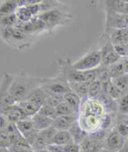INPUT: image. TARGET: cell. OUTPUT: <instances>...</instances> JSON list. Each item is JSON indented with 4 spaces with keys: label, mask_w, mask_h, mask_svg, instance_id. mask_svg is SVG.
<instances>
[{
    "label": "cell",
    "mask_w": 128,
    "mask_h": 152,
    "mask_svg": "<svg viewBox=\"0 0 128 152\" xmlns=\"http://www.w3.org/2000/svg\"><path fill=\"white\" fill-rule=\"evenodd\" d=\"M38 113L41 115H43L46 116V117L50 118L53 120H55L57 116L56 108L50 107L46 104H44L43 106L40 108Z\"/></svg>",
    "instance_id": "obj_32"
},
{
    "label": "cell",
    "mask_w": 128,
    "mask_h": 152,
    "mask_svg": "<svg viewBox=\"0 0 128 152\" xmlns=\"http://www.w3.org/2000/svg\"><path fill=\"white\" fill-rule=\"evenodd\" d=\"M17 129L18 130L20 133L21 134L22 136L24 137L28 133H30L34 130H36L34 128L31 118H27L20 120L15 124Z\"/></svg>",
    "instance_id": "obj_21"
},
{
    "label": "cell",
    "mask_w": 128,
    "mask_h": 152,
    "mask_svg": "<svg viewBox=\"0 0 128 152\" xmlns=\"http://www.w3.org/2000/svg\"><path fill=\"white\" fill-rule=\"evenodd\" d=\"M72 91L81 98L89 96V90L91 83L88 82H68Z\"/></svg>",
    "instance_id": "obj_15"
},
{
    "label": "cell",
    "mask_w": 128,
    "mask_h": 152,
    "mask_svg": "<svg viewBox=\"0 0 128 152\" xmlns=\"http://www.w3.org/2000/svg\"><path fill=\"white\" fill-rule=\"evenodd\" d=\"M11 145L8 133L6 130H1L0 133V148H9Z\"/></svg>",
    "instance_id": "obj_33"
},
{
    "label": "cell",
    "mask_w": 128,
    "mask_h": 152,
    "mask_svg": "<svg viewBox=\"0 0 128 152\" xmlns=\"http://www.w3.org/2000/svg\"><path fill=\"white\" fill-rule=\"evenodd\" d=\"M124 72L125 74L128 73V60L127 57L125 58V63H124Z\"/></svg>",
    "instance_id": "obj_42"
},
{
    "label": "cell",
    "mask_w": 128,
    "mask_h": 152,
    "mask_svg": "<svg viewBox=\"0 0 128 152\" xmlns=\"http://www.w3.org/2000/svg\"><path fill=\"white\" fill-rule=\"evenodd\" d=\"M56 110L57 116L78 114L69 105H68L65 102L61 103L60 105H58L56 108Z\"/></svg>",
    "instance_id": "obj_30"
},
{
    "label": "cell",
    "mask_w": 128,
    "mask_h": 152,
    "mask_svg": "<svg viewBox=\"0 0 128 152\" xmlns=\"http://www.w3.org/2000/svg\"><path fill=\"white\" fill-rule=\"evenodd\" d=\"M105 29L128 28V15L106 8Z\"/></svg>",
    "instance_id": "obj_5"
},
{
    "label": "cell",
    "mask_w": 128,
    "mask_h": 152,
    "mask_svg": "<svg viewBox=\"0 0 128 152\" xmlns=\"http://www.w3.org/2000/svg\"><path fill=\"white\" fill-rule=\"evenodd\" d=\"M125 58H122L118 63H116L113 66L109 67L111 80L119 77L121 76H123L125 74V72H124Z\"/></svg>",
    "instance_id": "obj_24"
},
{
    "label": "cell",
    "mask_w": 128,
    "mask_h": 152,
    "mask_svg": "<svg viewBox=\"0 0 128 152\" xmlns=\"http://www.w3.org/2000/svg\"><path fill=\"white\" fill-rule=\"evenodd\" d=\"M118 132L124 137L128 136V123L121 122L119 124L118 127Z\"/></svg>",
    "instance_id": "obj_38"
},
{
    "label": "cell",
    "mask_w": 128,
    "mask_h": 152,
    "mask_svg": "<svg viewBox=\"0 0 128 152\" xmlns=\"http://www.w3.org/2000/svg\"><path fill=\"white\" fill-rule=\"evenodd\" d=\"M104 146L103 141H98L89 136L86 137L80 143L81 151L82 152H100Z\"/></svg>",
    "instance_id": "obj_11"
},
{
    "label": "cell",
    "mask_w": 128,
    "mask_h": 152,
    "mask_svg": "<svg viewBox=\"0 0 128 152\" xmlns=\"http://www.w3.org/2000/svg\"><path fill=\"white\" fill-rule=\"evenodd\" d=\"M30 37L31 35L26 34L20 29L15 27L13 34L7 43H11V45L18 46L20 48H21L22 46H26L27 43L30 42L28 39L30 38Z\"/></svg>",
    "instance_id": "obj_12"
},
{
    "label": "cell",
    "mask_w": 128,
    "mask_h": 152,
    "mask_svg": "<svg viewBox=\"0 0 128 152\" xmlns=\"http://www.w3.org/2000/svg\"><path fill=\"white\" fill-rule=\"evenodd\" d=\"M63 98L64 102L69 105L76 112L78 113L81 104V98L72 91L66 93L63 96Z\"/></svg>",
    "instance_id": "obj_20"
},
{
    "label": "cell",
    "mask_w": 128,
    "mask_h": 152,
    "mask_svg": "<svg viewBox=\"0 0 128 152\" xmlns=\"http://www.w3.org/2000/svg\"><path fill=\"white\" fill-rule=\"evenodd\" d=\"M60 65L61 72L65 75L68 82L92 83L97 80V68L88 71H79L73 68L69 61H61Z\"/></svg>",
    "instance_id": "obj_1"
},
{
    "label": "cell",
    "mask_w": 128,
    "mask_h": 152,
    "mask_svg": "<svg viewBox=\"0 0 128 152\" xmlns=\"http://www.w3.org/2000/svg\"><path fill=\"white\" fill-rule=\"evenodd\" d=\"M17 105L20 108L28 118H31V116L38 113L40 108H41V107L39 106L38 104L28 100L17 103Z\"/></svg>",
    "instance_id": "obj_14"
},
{
    "label": "cell",
    "mask_w": 128,
    "mask_h": 152,
    "mask_svg": "<svg viewBox=\"0 0 128 152\" xmlns=\"http://www.w3.org/2000/svg\"><path fill=\"white\" fill-rule=\"evenodd\" d=\"M68 131L70 133L74 141L79 144L82 142L86 137H88V133L80 126L78 121L74 123Z\"/></svg>",
    "instance_id": "obj_17"
},
{
    "label": "cell",
    "mask_w": 128,
    "mask_h": 152,
    "mask_svg": "<svg viewBox=\"0 0 128 152\" xmlns=\"http://www.w3.org/2000/svg\"><path fill=\"white\" fill-rule=\"evenodd\" d=\"M39 87L48 95L64 96L71 91L68 80L61 72L54 78L41 79Z\"/></svg>",
    "instance_id": "obj_2"
},
{
    "label": "cell",
    "mask_w": 128,
    "mask_h": 152,
    "mask_svg": "<svg viewBox=\"0 0 128 152\" xmlns=\"http://www.w3.org/2000/svg\"><path fill=\"white\" fill-rule=\"evenodd\" d=\"M16 14L18 20L21 22L30 21L34 17L27 7H19L16 11Z\"/></svg>",
    "instance_id": "obj_26"
},
{
    "label": "cell",
    "mask_w": 128,
    "mask_h": 152,
    "mask_svg": "<svg viewBox=\"0 0 128 152\" xmlns=\"http://www.w3.org/2000/svg\"><path fill=\"white\" fill-rule=\"evenodd\" d=\"M101 51L102 54V62L101 65L104 67L109 68L113 66L122 58L115 51L114 45L110 40L104 46L102 50H101Z\"/></svg>",
    "instance_id": "obj_7"
},
{
    "label": "cell",
    "mask_w": 128,
    "mask_h": 152,
    "mask_svg": "<svg viewBox=\"0 0 128 152\" xmlns=\"http://www.w3.org/2000/svg\"><path fill=\"white\" fill-rule=\"evenodd\" d=\"M1 25L2 27H9V26H16L18 24L19 20L16 16V13L1 16L0 18Z\"/></svg>",
    "instance_id": "obj_28"
},
{
    "label": "cell",
    "mask_w": 128,
    "mask_h": 152,
    "mask_svg": "<svg viewBox=\"0 0 128 152\" xmlns=\"http://www.w3.org/2000/svg\"><path fill=\"white\" fill-rule=\"evenodd\" d=\"M46 98V93L43 90L38 86L30 93L26 100H30L42 107L45 104Z\"/></svg>",
    "instance_id": "obj_18"
},
{
    "label": "cell",
    "mask_w": 128,
    "mask_h": 152,
    "mask_svg": "<svg viewBox=\"0 0 128 152\" xmlns=\"http://www.w3.org/2000/svg\"><path fill=\"white\" fill-rule=\"evenodd\" d=\"M31 85L27 82H20L14 80L9 89V93L16 103L25 100L30 93L34 90L30 88Z\"/></svg>",
    "instance_id": "obj_6"
},
{
    "label": "cell",
    "mask_w": 128,
    "mask_h": 152,
    "mask_svg": "<svg viewBox=\"0 0 128 152\" xmlns=\"http://www.w3.org/2000/svg\"><path fill=\"white\" fill-rule=\"evenodd\" d=\"M78 114L58 116L54 120L53 126L57 131H68L74 123L78 121Z\"/></svg>",
    "instance_id": "obj_10"
},
{
    "label": "cell",
    "mask_w": 128,
    "mask_h": 152,
    "mask_svg": "<svg viewBox=\"0 0 128 152\" xmlns=\"http://www.w3.org/2000/svg\"><path fill=\"white\" fill-rule=\"evenodd\" d=\"M126 140L124 137L118 132L114 130L111 132L106 140V149L112 152H118L126 145Z\"/></svg>",
    "instance_id": "obj_8"
},
{
    "label": "cell",
    "mask_w": 128,
    "mask_h": 152,
    "mask_svg": "<svg viewBox=\"0 0 128 152\" xmlns=\"http://www.w3.org/2000/svg\"><path fill=\"white\" fill-rule=\"evenodd\" d=\"M100 152H112V151H109V150H108V149H105V150H101L100 151Z\"/></svg>",
    "instance_id": "obj_46"
},
{
    "label": "cell",
    "mask_w": 128,
    "mask_h": 152,
    "mask_svg": "<svg viewBox=\"0 0 128 152\" xmlns=\"http://www.w3.org/2000/svg\"><path fill=\"white\" fill-rule=\"evenodd\" d=\"M103 88L104 93H106L107 95L115 100H119L121 97L124 95L123 93L118 89V88L115 85L111 80L108 81V82L103 83Z\"/></svg>",
    "instance_id": "obj_19"
},
{
    "label": "cell",
    "mask_w": 128,
    "mask_h": 152,
    "mask_svg": "<svg viewBox=\"0 0 128 152\" xmlns=\"http://www.w3.org/2000/svg\"><path fill=\"white\" fill-rule=\"evenodd\" d=\"M111 125V117L109 115H106L105 117L104 118V120L102 121L101 128L103 130L106 129L109 125Z\"/></svg>",
    "instance_id": "obj_40"
},
{
    "label": "cell",
    "mask_w": 128,
    "mask_h": 152,
    "mask_svg": "<svg viewBox=\"0 0 128 152\" xmlns=\"http://www.w3.org/2000/svg\"><path fill=\"white\" fill-rule=\"evenodd\" d=\"M46 149L51 152H65L64 146L56 144H49L46 147Z\"/></svg>",
    "instance_id": "obj_39"
},
{
    "label": "cell",
    "mask_w": 128,
    "mask_h": 152,
    "mask_svg": "<svg viewBox=\"0 0 128 152\" xmlns=\"http://www.w3.org/2000/svg\"><path fill=\"white\" fill-rule=\"evenodd\" d=\"M106 8L119 13L128 15V1H122V0L106 1Z\"/></svg>",
    "instance_id": "obj_16"
},
{
    "label": "cell",
    "mask_w": 128,
    "mask_h": 152,
    "mask_svg": "<svg viewBox=\"0 0 128 152\" xmlns=\"http://www.w3.org/2000/svg\"><path fill=\"white\" fill-rule=\"evenodd\" d=\"M127 60H128V55H127Z\"/></svg>",
    "instance_id": "obj_49"
},
{
    "label": "cell",
    "mask_w": 128,
    "mask_h": 152,
    "mask_svg": "<svg viewBox=\"0 0 128 152\" xmlns=\"http://www.w3.org/2000/svg\"><path fill=\"white\" fill-rule=\"evenodd\" d=\"M126 145L127 146V148H128V139H127V140H126Z\"/></svg>",
    "instance_id": "obj_47"
},
{
    "label": "cell",
    "mask_w": 128,
    "mask_h": 152,
    "mask_svg": "<svg viewBox=\"0 0 128 152\" xmlns=\"http://www.w3.org/2000/svg\"><path fill=\"white\" fill-rule=\"evenodd\" d=\"M18 8V1H15V0L6 1L1 4L0 8V16H4L15 13Z\"/></svg>",
    "instance_id": "obj_23"
},
{
    "label": "cell",
    "mask_w": 128,
    "mask_h": 152,
    "mask_svg": "<svg viewBox=\"0 0 128 152\" xmlns=\"http://www.w3.org/2000/svg\"><path fill=\"white\" fill-rule=\"evenodd\" d=\"M57 132V130L52 125L48 128H46V129L40 131L39 135L40 137H41V138L43 139V140H44V142L48 145L51 143L52 140L54 138Z\"/></svg>",
    "instance_id": "obj_27"
},
{
    "label": "cell",
    "mask_w": 128,
    "mask_h": 152,
    "mask_svg": "<svg viewBox=\"0 0 128 152\" xmlns=\"http://www.w3.org/2000/svg\"><path fill=\"white\" fill-rule=\"evenodd\" d=\"M114 50L121 58H126L128 55V44L115 45Z\"/></svg>",
    "instance_id": "obj_36"
},
{
    "label": "cell",
    "mask_w": 128,
    "mask_h": 152,
    "mask_svg": "<svg viewBox=\"0 0 128 152\" xmlns=\"http://www.w3.org/2000/svg\"><path fill=\"white\" fill-rule=\"evenodd\" d=\"M124 75L112 79L111 81L118 88V89L124 95L126 94V93H128V85Z\"/></svg>",
    "instance_id": "obj_31"
},
{
    "label": "cell",
    "mask_w": 128,
    "mask_h": 152,
    "mask_svg": "<svg viewBox=\"0 0 128 152\" xmlns=\"http://www.w3.org/2000/svg\"><path fill=\"white\" fill-rule=\"evenodd\" d=\"M106 35L115 45L128 44V28L105 29Z\"/></svg>",
    "instance_id": "obj_9"
},
{
    "label": "cell",
    "mask_w": 128,
    "mask_h": 152,
    "mask_svg": "<svg viewBox=\"0 0 128 152\" xmlns=\"http://www.w3.org/2000/svg\"><path fill=\"white\" fill-rule=\"evenodd\" d=\"M63 102V96L46 94V98L44 104L50 107L56 108L58 105H60Z\"/></svg>",
    "instance_id": "obj_29"
},
{
    "label": "cell",
    "mask_w": 128,
    "mask_h": 152,
    "mask_svg": "<svg viewBox=\"0 0 128 152\" xmlns=\"http://www.w3.org/2000/svg\"><path fill=\"white\" fill-rule=\"evenodd\" d=\"M124 78H125V80L126 81V82L127 83V85H128V73H126V74H124Z\"/></svg>",
    "instance_id": "obj_45"
},
{
    "label": "cell",
    "mask_w": 128,
    "mask_h": 152,
    "mask_svg": "<svg viewBox=\"0 0 128 152\" xmlns=\"http://www.w3.org/2000/svg\"><path fill=\"white\" fill-rule=\"evenodd\" d=\"M104 93L103 83L99 80H96L91 83L89 90V97L91 98H98Z\"/></svg>",
    "instance_id": "obj_25"
},
{
    "label": "cell",
    "mask_w": 128,
    "mask_h": 152,
    "mask_svg": "<svg viewBox=\"0 0 128 152\" xmlns=\"http://www.w3.org/2000/svg\"><path fill=\"white\" fill-rule=\"evenodd\" d=\"M60 5L38 16L44 23L46 30L48 31L53 30L57 25H64L71 18V15L67 11L65 6L61 7Z\"/></svg>",
    "instance_id": "obj_3"
},
{
    "label": "cell",
    "mask_w": 128,
    "mask_h": 152,
    "mask_svg": "<svg viewBox=\"0 0 128 152\" xmlns=\"http://www.w3.org/2000/svg\"><path fill=\"white\" fill-rule=\"evenodd\" d=\"M106 133L103 129H99L92 132L89 134V137L98 141H103V139L105 138Z\"/></svg>",
    "instance_id": "obj_37"
},
{
    "label": "cell",
    "mask_w": 128,
    "mask_h": 152,
    "mask_svg": "<svg viewBox=\"0 0 128 152\" xmlns=\"http://www.w3.org/2000/svg\"><path fill=\"white\" fill-rule=\"evenodd\" d=\"M73 140L69 131H57L50 144L65 146Z\"/></svg>",
    "instance_id": "obj_22"
},
{
    "label": "cell",
    "mask_w": 128,
    "mask_h": 152,
    "mask_svg": "<svg viewBox=\"0 0 128 152\" xmlns=\"http://www.w3.org/2000/svg\"><path fill=\"white\" fill-rule=\"evenodd\" d=\"M118 152H128V148H127V146L125 145L124 147Z\"/></svg>",
    "instance_id": "obj_43"
},
{
    "label": "cell",
    "mask_w": 128,
    "mask_h": 152,
    "mask_svg": "<svg viewBox=\"0 0 128 152\" xmlns=\"http://www.w3.org/2000/svg\"><path fill=\"white\" fill-rule=\"evenodd\" d=\"M118 107L122 113L128 114V93L119 99Z\"/></svg>",
    "instance_id": "obj_34"
},
{
    "label": "cell",
    "mask_w": 128,
    "mask_h": 152,
    "mask_svg": "<svg viewBox=\"0 0 128 152\" xmlns=\"http://www.w3.org/2000/svg\"><path fill=\"white\" fill-rule=\"evenodd\" d=\"M0 152H10V151L7 148H0Z\"/></svg>",
    "instance_id": "obj_44"
},
{
    "label": "cell",
    "mask_w": 128,
    "mask_h": 152,
    "mask_svg": "<svg viewBox=\"0 0 128 152\" xmlns=\"http://www.w3.org/2000/svg\"><path fill=\"white\" fill-rule=\"evenodd\" d=\"M65 152H81L80 144L74 142L72 140L66 145L64 146Z\"/></svg>",
    "instance_id": "obj_35"
},
{
    "label": "cell",
    "mask_w": 128,
    "mask_h": 152,
    "mask_svg": "<svg viewBox=\"0 0 128 152\" xmlns=\"http://www.w3.org/2000/svg\"><path fill=\"white\" fill-rule=\"evenodd\" d=\"M29 152H37V151H34L33 150H31V151H30Z\"/></svg>",
    "instance_id": "obj_48"
},
{
    "label": "cell",
    "mask_w": 128,
    "mask_h": 152,
    "mask_svg": "<svg viewBox=\"0 0 128 152\" xmlns=\"http://www.w3.org/2000/svg\"><path fill=\"white\" fill-rule=\"evenodd\" d=\"M34 128L39 132L53 125L54 120L37 113L31 117Z\"/></svg>",
    "instance_id": "obj_13"
},
{
    "label": "cell",
    "mask_w": 128,
    "mask_h": 152,
    "mask_svg": "<svg viewBox=\"0 0 128 152\" xmlns=\"http://www.w3.org/2000/svg\"><path fill=\"white\" fill-rule=\"evenodd\" d=\"M9 121L5 116L1 115V130H4L8 126L9 124Z\"/></svg>",
    "instance_id": "obj_41"
},
{
    "label": "cell",
    "mask_w": 128,
    "mask_h": 152,
    "mask_svg": "<svg viewBox=\"0 0 128 152\" xmlns=\"http://www.w3.org/2000/svg\"><path fill=\"white\" fill-rule=\"evenodd\" d=\"M101 62V51L100 50H95L88 53L77 61L71 63V66L73 68L79 71H88L100 66Z\"/></svg>",
    "instance_id": "obj_4"
}]
</instances>
